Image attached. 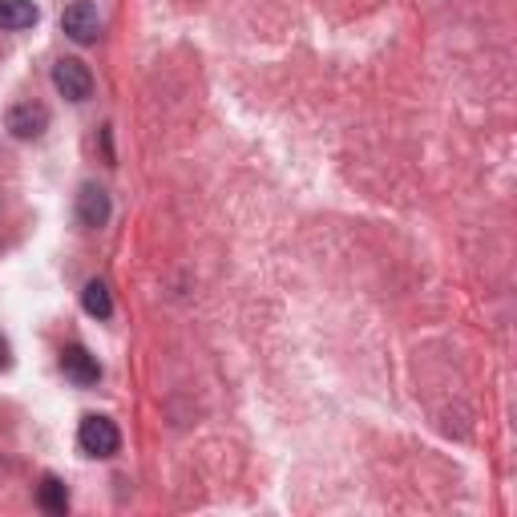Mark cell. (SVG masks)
<instances>
[{
  "mask_svg": "<svg viewBox=\"0 0 517 517\" xmlns=\"http://www.w3.org/2000/svg\"><path fill=\"white\" fill-rule=\"evenodd\" d=\"M77 445H81L85 457H114L122 449V433L110 417L89 412V417H81V425H77Z\"/></svg>",
  "mask_w": 517,
  "mask_h": 517,
  "instance_id": "cell-1",
  "label": "cell"
},
{
  "mask_svg": "<svg viewBox=\"0 0 517 517\" xmlns=\"http://www.w3.org/2000/svg\"><path fill=\"white\" fill-rule=\"evenodd\" d=\"M53 85H57V93H61L65 101H85V97L93 93V73H89L85 61L61 57V61L53 65Z\"/></svg>",
  "mask_w": 517,
  "mask_h": 517,
  "instance_id": "cell-2",
  "label": "cell"
},
{
  "mask_svg": "<svg viewBox=\"0 0 517 517\" xmlns=\"http://www.w3.org/2000/svg\"><path fill=\"white\" fill-rule=\"evenodd\" d=\"M61 29H65V37H73L77 45H93V41L101 37L97 5H89V0H73V5L61 13Z\"/></svg>",
  "mask_w": 517,
  "mask_h": 517,
  "instance_id": "cell-3",
  "label": "cell"
},
{
  "mask_svg": "<svg viewBox=\"0 0 517 517\" xmlns=\"http://www.w3.org/2000/svg\"><path fill=\"white\" fill-rule=\"evenodd\" d=\"M5 126H9V134H13V138L33 142V138H41V134L49 130V110L41 106V101H21V106H13V110H9Z\"/></svg>",
  "mask_w": 517,
  "mask_h": 517,
  "instance_id": "cell-4",
  "label": "cell"
},
{
  "mask_svg": "<svg viewBox=\"0 0 517 517\" xmlns=\"http://www.w3.org/2000/svg\"><path fill=\"white\" fill-rule=\"evenodd\" d=\"M77 223L85 231H97V227H106L110 223V194L101 190L97 182H85L77 190Z\"/></svg>",
  "mask_w": 517,
  "mask_h": 517,
  "instance_id": "cell-5",
  "label": "cell"
},
{
  "mask_svg": "<svg viewBox=\"0 0 517 517\" xmlns=\"http://www.w3.org/2000/svg\"><path fill=\"white\" fill-rule=\"evenodd\" d=\"M61 372H65L73 384H81V388H89V384H97V380H101V364H97V356H89L81 344L61 348Z\"/></svg>",
  "mask_w": 517,
  "mask_h": 517,
  "instance_id": "cell-6",
  "label": "cell"
},
{
  "mask_svg": "<svg viewBox=\"0 0 517 517\" xmlns=\"http://www.w3.org/2000/svg\"><path fill=\"white\" fill-rule=\"evenodd\" d=\"M41 21L33 0H0V29H33Z\"/></svg>",
  "mask_w": 517,
  "mask_h": 517,
  "instance_id": "cell-7",
  "label": "cell"
},
{
  "mask_svg": "<svg viewBox=\"0 0 517 517\" xmlns=\"http://www.w3.org/2000/svg\"><path fill=\"white\" fill-rule=\"evenodd\" d=\"M81 307H85L93 320H110V316H114V295H110V287L101 283V279H89L85 291H81Z\"/></svg>",
  "mask_w": 517,
  "mask_h": 517,
  "instance_id": "cell-8",
  "label": "cell"
},
{
  "mask_svg": "<svg viewBox=\"0 0 517 517\" xmlns=\"http://www.w3.org/2000/svg\"><path fill=\"white\" fill-rule=\"evenodd\" d=\"M37 497H41V509H45V513H65V509H69V493H65L61 477H53V473L41 481Z\"/></svg>",
  "mask_w": 517,
  "mask_h": 517,
  "instance_id": "cell-9",
  "label": "cell"
},
{
  "mask_svg": "<svg viewBox=\"0 0 517 517\" xmlns=\"http://www.w3.org/2000/svg\"><path fill=\"white\" fill-rule=\"evenodd\" d=\"M13 364V348H9V340L5 336H0V372H5Z\"/></svg>",
  "mask_w": 517,
  "mask_h": 517,
  "instance_id": "cell-10",
  "label": "cell"
}]
</instances>
